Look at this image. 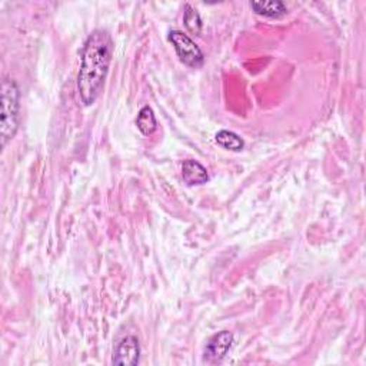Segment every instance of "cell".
Wrapping results in <instances>:
<instances>
[{"instance_id":"8992f818","label":"cell","mask_w":366,"mask_h":366,"mask_svg":"<svg viewBox=\"0 0 366 366\" xmlns=\"http://www.w3.org/2000/svg\"><path fill=\"white\" fill-rule=\"evenodd\" d=\"M182 178L189 186H199L209 181L207 168L193 159H188L182 164Z\"/></svg>"},{"instance_id":"277c9868","label":"cell","mask_w":366,"mask_h":366,"mask_svg":"<svg viewBox=\"0 0 366 366\" xmlns=\"http://www.w3.org/2000/svg\"><path fill=\"white\" fill-rule=\"evenodd\" d=\"M140 358V346L136 336H125L120 339L113 352V365H126L135 366L139 363Z\"/></svg>"},{"instance_id":"30bf717a","label":"cell","mask_w":366,"mask_h":366,"mask_svg":"<svg viewBox=\"0 0 366 366\" xmlns=\"http://www.w3.org/2000/svg\"><path fill=\"white\" fill-rule=\"evenodd\" d=\"M183 23L188 29V32L190 34L195 36H200L202 34V29H203V23L200 19V15L197 13L196 9H193L190 5L185 6V12H183Z\"/></svg>"},{"instance_id":"ba28073f","label":"cell","mask_w":366,"mask_h":366,"mask_svg":"<svg viewBox=\"0 0 366 366\" xmlns=\"http://www.w3.org/2000/svg\"><path fill=\"white\" fill-rule=\"evenodd\" d=\"M136 126L140 131V133L145 136H150L156 132L157 122H156V116L150 106L146 105L140 109V112L136 117Z\"/></svg>"},{"instance_id":"3957f363","label":"cell","mask_w":366,"mask_h":366,"mask_svg":"<svg viewBox=\"0 0 366 366\" xmlns=\"http://www.w3.org/2000/svg\"><path fill=\"white\" fill-rule=\"evenodd\" d=\"M169 42L174 45L175 52L183 65L197 69L205 62V56H203V52L195 44V40L182 30H171Z\"/></svg>"},{"instance_id":"9c48e42d","label":"cell","mask_w":366,"mask_h":366,"mask_svg":"<svg viewBox=\"0 0 366 366\" xmlns=\"http://www.w3.org/2000/svg\"><path fill=\"white\" fill-rule=\"evenodd\" d=\"M215 140L219 146L230 152H242L243 148H245V140L232 131H219L215 136Z\"/></svg>"},{"instance_id":"6da1fadb","label":"cell","mask_w":366,"mask_h":366,"mask_svg":"<svg viewBox=\"0 0 366 366\" xmlns=\"http://www.w3.org/2000/svg\"><path fill=\"white\" fill-rule=\"evenodd\" d=\"M112 59V37L103 29L93 30L84 45L77 74V92L85 106L96 102L103 91Z\"/></svg>"},{"instance_id":"7a4b0ae2","label":"cell","mask_w":366,"mask_h":366,"mask_svg":"<svg viewBox=\"0 0 366 366\" xmlns=\"http://www.w3.org/2000/svg\"><path fill=\"white\" fill-rule=\"evenodd\" d=\"M20 124V91L15 80H2V146L12 140Z\"/></svg>"},{"instance_id":"52a82bcc","label":"cell","mask_w":366,"mask_h":366,"mask_svg":"<svg viewBox=\"0 0 366 366\" xmlns=\"http://www.w3.org/2000/svg\"><path fill=\"white\" fill-rule=\"evenodd\" d=\"M252 11L268 19H280L288 13V8L283 2H251Z\"/></svg>"},{"instance_id":"5b68a950","label":"cell","mask_w":366,"mask_h":366,"mask_svg":"<svg viewBox=\"0 0 366 366\" xmlns=\"http://www.w3.org/2000/svg\"><path fill=\"white\" fill-rule=\"evenodd\" d=\"M232 344H233V335L228 331H222L214 335L205 348V360L209 363H216L223 360Z\"/></svg>"}]
</instances>
